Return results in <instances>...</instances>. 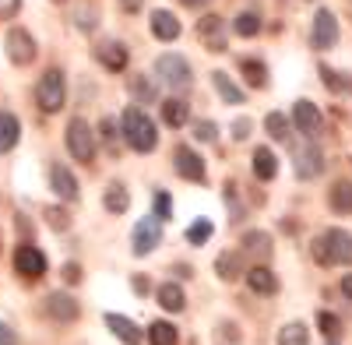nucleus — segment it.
<instances>
[{"label":"nucleus","mask_w":352,"mask_h":345,"mask_svg":"<svg viewBox=\"0 0 352 345\" xmlns=\"http://www.w3.org/2000/svg\"><path fill=\"white\" fill-rule=\"evenodd\" d=\"M314 261L320 268L328 265H352V233H345V229H328V233H320L314 243Z\"/></svg>","instance_id":"f257e3e1"},{"label":"nucleus","mask_w":352,"mask_h":345,"mask_svg":"<svg viewBox=\"0 0 352 345\" xmlns=\"http://www.w3.org/2000/svg\"><path fill=\"white\" fill-rule=\"evenodd\" d=\"M36 102L43 113H60L64 102H67V81H64V71L60 67H50L39 85H36Z\"/></svg>","instance_id":"f03ea898"},{"label":"nucleus","mask_w":352,"mask_h":345,"mask_svg":"<svg viewBox=\"0 0 352 345\" xmlns=\"http://www.w3.org/2000/svg\"><path fill=\"white\" fill-rule=\"evenodd\" d=\"M124 137L134 152H152L155 141H159V131L141 109H127L124 113Z\"/></svg>","instance_id":"7ed1b4c3"},{"label":"nucleus","mask_w":352,"mask_h":345,"mask_svg":"<svg viewBox=\"0 0 352 345\" xmlns=\"http://www.w3.org/2000/svg\"><path fill=\"white\" fill-rule=\"evenodd\" d=\"M155 74H159V81L166 85V89H173V92L190 89V81H194L187 56H180V53H162L159 60H155Z\"/></svg>","instance_id":"20e7f679"},{"label":"nucleus","mask_w":352,"mask_h":345,"mask_svg":"<svg viewBox=\"0 0 352 345\" xmlns=\"http://www.w3.org/2000/svg\"><path fill=\"white\" fill-rule=\"evenodd\" d=\"M64 141H67V152H71L78 162H92V159H96V134H92V127H88L81 117H74V120L67 124Z\"/></svg>","instance_id":"39448f33"},{"label":"nucleus","mask_w":352,"mask_h":345,"mask_svg":"<svg viewBox=\"0 0 352 345\" xmlns=\"http://www.w3.org/2000/svg\"><path fill=\"white\" fill-rule=\"evenodd\" d=\"M292 124H296V131L307 141H317L320 134H324V117H320V109L310 99H300L296 106H292Z\"/></svg>","instance_id":"423d86ee"},{"label":"nucleus","mask_w":352,"mask_h":345,"mask_svg":"<svg viewBox=\"0 0 352 345\" xmlns=\"http://www.w3.org/2000/svg\"><path fill=\"white\" fill-rule=\"evenodd\" d=\"M14 271H18L21 278H28V282L43 278V275H46V254H43L39 247H32V243H21V247L14 250Z\"/></svg>","instance_id":"0eeeda50"},{"label":"nucleus","mask_w":352,"mask_h":345,"mask_svg":"<svg viewBox=\"0 0 352 345\" xmlns=\"http://www.w3.org/2000/svg\"><path fill=\"white\" fill-rule=\"evenodd\" d=\"M292 169H296L300 180H314V177H320V172H324V152L317 148V141H307V145L296 148Z\"/></svg>","instance_id":"6e6552de"},{"label":"nucleus","mask_w":352,"mask_h":345,"mask_svg":"<svg viewBox=\"0 0 352 345\" xmlns=\"http://www.w3.org/2000/svg\"><path fill=\"white\" fill-rule=\"evenodd\" d=\"M310 43H314V49H331V46L338 43V18H335L328 8H320V11L314 14Z\"/></svg>","instance_id":"1a4fd4ad"},{"label":"nucleus","mask_w":352,"mask_h":345,"mask_svg":"<svg viewBox=\"0 0 352 345\" xmlns=\"http://www.w3.org/2000/svg\"><path fill=\"white\" fill-rule=\"evenodd\" d=\"M4 46H8L11 64H18V67H28V64L36 60V39L28 36L25 28H11L8 39H4Z\"/></svg>","instance_id":"9d476101"},{"label":"nucleus","mask_w":352,"mask_h":345,"mask_svg":"<svg viewBox=\"0 0 352 345\" xmlns=\"http://www.w3.org/2000/svg\"><path fill=\"white\" fill-rule=\"evenodd\" d=\"M159 243H162V225H159L155 219H144V222H138V225H134V236H131V250H134L138 257L152 254V250H155Z\"/></svg>","instance_id":"9b49d317"},{"label":"nucleus","mask_w":352,"mask_h":345,"mask_svg":"<svg viewBox=\"0 0 352 345\" xmlns=\"http://www.w3.org/2000/svg\"><path fill=\"white\" fill-rule=\"evenodd\" d=\"M173 169L180 172L184 180H194V183L204 180V159H201L194 148H187V145H176V152H173Z\"/></svg>","instance_id":"f8f14e48"},{"label":"nucleus","mask_w":352,"mask_h":345,"mask_svg":"<svg viewBox=\"0 0 352 345\" xmlns=\"http://www.w3.org/2000/svg\"><path fill=\"white\" fill-rule=\"evenodd\" d=\"M46 313H50L53 321H60V324H71V321H78L81 307H78V300L67 296V293H50V296H46Z\"/></svg>","instance_id":"ddd939ff"},{"label":"nucleus","mask_w":352,"mask_h":345,"mask_svg":"<svg viewBox=\"0 0 352 345\" xmlns=\"http://www.w3.org/2000/svg\"><path fill=\"white\" fill-rule=\"evenodd\" d=\"M197 32H201L204 46L215 49V53H222V49L229 46V43H226V21H222L219 14H204L201 25H197Z\"/></svg>","instance_id":"4468645a"},{"label":"nucleus","mask_w":352,"mask_h":345,"mask_svg":"<svg viewBox=\"0 0 352 345\" xmlns=\"http://www.w3.org/2000/svg\"><path fill=\"white\" fill-rule=\"evenodd\" d=\"M96 60L109 71H124L127 67V46L116 43V39H106V43L96 46Z\"/></svg>","instance_id":"2eb2a0df"},{"label":"nucleus","mask_w":352,"mask_h":345,"mask_svg":"<svg viewBox=\"0 0 352 345\" xmlns=\"http://www.w3.org/2000/svg\"><path fill=\"white\" fill-rule=\"evenodd\" d=\"M106 324H109V331L120 338L124 345H141L144 342V331L131 318H124V313H106Z\"/></svg>","instance_id":"dca6fc26"},{"label":"nucleus","mask_w":352,"mask_h":345,"mask_svg":"<svg viewBox=\"0 0 352 345\" xmlns=\"http://www.w3.org/2000/svg\"><path fill=\"white\" fill-rule=\"evenodd\" d=\"M50 187L56 190V197H64V201H74V197H78V180H74V172H71L67 166H60V162L50 169Z\"/></svg>","instance_id":"f3484780"},{"label":"nucleus","mask_w":352,"mask_h":345,"mask_svg":"<svg viewBox=\"0 0 352 345\" xmlns=\"http://www.w3.org/2000/svg\"><path fill=\"white\" fill-rule=\"evenodd\" d=\"M152 36L162 39V43L180 39V18L173 11H152Z\"/></svg>","instance_id":"a211bd4d"},{"label":"nucleus","mask_w":352,"mask_h":345,"mask_svg":"<svg viewBox=\"0 0 352 345\" xmlns=\"http://www.w3.org/2000/svg\"><path fill=\"white\" fill-rule=\"evenodd\" d=\"M247 285H250L254 293H261V296L278 293V278H275V271H272V268H264V265H254V268L247 271Z\"/></svg>","instance_id":"6ab92c4d"},{"label":"nucleus","mask_w":352,"mask_h":345,"mask_svg":"<svg viewBox=\"0 0 352 345\" xmlns=\"http://www.w3.org/2000/svg\"><path fill=\"white\" fill-rule=\"evenodd\" d=\"M212 85H215V92H219V99L226 106H240L243 102V89H240V85H232V78L226 71H215L212 74Z\"/></svg>","instance_id":"aec40b11"},{"label":"nucleus","mask_w":352,"mask_h":345,"mask_svg":"<svg viewBox=\"0 0 352 345\" xmlns=\"http://www.w3.org/2000/svg\"><path fill=\"white\" fill-rule=\"evenodd\" d=\"M102 205H106V212H113V215H124V212L131 208V194H127V187H124L120 180H113V183L106 187Z\"/></svg>","instance_id":"412c9836"},{"label":"nucleus","mask_w":352,"mask_h":345,"mask_svg":"<svg viewBox=\"0 0 352 345\" xmlns=\"http://www.w3.org/2000/svg\"><path fill=\"white\" fill-rule=\"evenodd\" d=\"M243 254H247V257H257V261L272 257V236L261 233V229H250V233L243 236Z\"/></svg>","instance_id":"4be33fe9"},{"label":"nucleus","mask_w":352,"mask_h":345,"mask_svg":"<svg viewBox=\"0 0 352 345\" xmlns=\"http://www.w3.org/2000/svg\"><path fill=\"white\" fill-rule=\"evenodd\" d=\"M18 137H21V124L14 113H0V155L11 152L18 145Z\"/></svg>","instance_id":"5701e85b"},{"label":"nucleus","mask_w":352,"mask_h":345,"mask_svg":"<svg viewBox=\"0 0 352 345\" xmlns=\"http://www.w3.org/2000/svg\"><path fill=\"white\" fill-rule=\"evenodd\" d=\"M215 271H219V278H222V282H236V278H240V271H243V254H232V250L219 254Z\"/></svg>","instance_id":"b1692460"},{"label":"nucleus","mask_w":352,"mask_h":345,"mask_svg":"<svg viewBox=\"0 0 352 345\" xmlns=\"http://www.w3.org/2000/svg\"><path fill=\"white\" fill-rule=\"evenodd\" d=\"M254 172H257V180H275L278 159H275L272 148H257V152H254Z\"/></svg>","instance_id":"393cba45"},{"label":"nucleus","mask_w":352,"mask_h":345,"mask_svg":"<svg viewBox=\"0 0 352 345\" xmlns=\"http://www.w3.org/2000/svg\"><path fill=\"white\" fill-rule=\"evenodd\" d=\"M155 300H159V307L169 310V313H180V310H184V289H180V285H173V282L159 285Z\"/></svg>","instance_id":"a878e982"},{"label":"nucleus","mask_w":352,"mask_h":345,"mask_svg":"<svg viewBox=\"0 0 352 345\" xmlns=\"http://www.w3.org/2000/svg\"><path fill=\"white\" fill-rule=\"evenodd\" d=\"M187 117H190V106H187L184 99H166V102H162V120H166L169 127H184Z\"/></svg>","instance_id":"bb28decb"},{"label":"nucleus","mask_w":352,"mask_h":345,"mask_svg":"<svg viewBox=\"0 0 352 345\" xmlns=\"http://www.w3.org/2000/svg\"><path fill=\"white\" fill-rule=\"evenodd\" d=\"M328 201H331V208H335L338 215H352V183H349V180H338V183L331 187Z\"/></svg>","instance_id":"cd10ccee"},{"label":"nucleus","mask_w":352,"mask_h":345,"mask_svg":"<svg viewBox=\"0 0 352 345\" xmlns=\"http://www.w3.org/2000/svg\"><path fill=\"white\" fill-rule=\"evenodd\" d=\"M278 345H310V328L303 321H289L278 331Z\"/></svg>","instance_id":"c85d7f7f"},{"label":"nucleus","mask_w":352,"mask_h":345,"mask_svg":"<svg viewBox=\"0 0 352 345\" xmlns=\"http://www.w3.org/2000/svg\"><path fill=\"white\" fill-rule=\"evenodd\" d=\"M148 345H180L176 324H169V321H155V324L148 328Z\"/></svg>","instance_id":"c756f323"},{"label":"nucleus","mask_w":352,"mask_h":345,"mask_svg":"<svg viewBox=\"0 0 352 345\" xmlns=\"http://www.w3.org/2000/svg\"><path fill=\"white\" fill-rule=\"evenodd\" d=\"M240 71H243V81L250 89H264V85H268V67L261 60H240Z\"/></svg>","instance_id":"7c9ffc66"},{"label":"nucleus","mask_w":352,"mask_h":345,"mask_svg":"<svg viewBox=\"0 0 352 345\" xmlns=\"http://www.w3.org/2000/svg\"><path fill=\"white\" fill-rule=\"evenodd\" d=\"M215 345H243V328L236 321H219L215 324Z\"/></svg>","instance_id":"2f4dec72"},{"label":"nucleus","mask_w":352,"mask_h":345,"mask_svg":"<svg viewBox=\"0 0 352 345\" xmlns=\"http://www.w3.org/2000/svg\"><path fill=\"white\" fill-rule=\"evenodd\" d=\"M264 131H268V137H275V141H285L289 131H292V120L285 117V113H268V117H264Z\"/></svg>","instance_id":"473e14b6"},{"label":"nucleus","mask_w":352,"mask_h":345,"mask_svg":"<svg viewBox=\"0 0 352 345\" xmlns=\"http://www.w3.org/2000/svg\"><path fill=\"white\" fill-rule=\"evenodd\" d=\"M232 32L243 36V39L257 36V32H261V18H257V11H240L236 21H232Z\"/></svg>","instance_id":"72a5a7b5"},{"label":"nucleus","mask_w":352,"mask_h":345,"mask_svg":"<svg viewBox=\"0 0 352 345\" xmlns=\"http://www.w3.org/2000/svg\"><path fill=\"white\" fill-rule=\"evenodd\" d=\"M317 324H320V331H324V338H328L331 345L342 338V321L335 318L331 310H320V313H317Z\"/></svg>","instance_id":"f704fd0d"},{"label":"nucleus","mask_w":352,"mask_h":345,"mask_svg":"<svg viewBox=\"0 0 352 345\" xmlns=\"http://www.w3.org/2000/svg\"><path fill=\"white\" fill-rule=\"evenodd\" d=\"M43 215H46V225H50V229H56V233H64V229L71 225V215H67V212H64L60 205H53V208H46Z\"/></svg>","instance_id":"c9c22d12"},{"label":"nucleus","mask_w":352,"mask_h":345,"mask_svg":"<svg viewBox=\"0 0 352 345\" xmlns=\"http://www.w3.org/2000/svg\"><path fill=\"white\" fill-rule=\"evenodd\" d=\"M152 212H155V222L173 219V201H169V194H166V190H159V194L152 197Z\"/></svg>","instance_id":"e433bc0d"},{"label":"nucleus","mask_w":352,"mask_h":345,"mask_svg":"<svg viewBox=\"0 0 352 345\" xmlns=\"http://www.w3.org/2000/svg\"><path fill=\"white\" fill-rule=\"evenodd\" d=\"M131 92H134L138 102H152V99H155V92H152V85L144 81V74H134V78H131Z\"/></svg>","instance_id":"4c0bfd02"},{"label":"nucleus","mask_w":352,"mask_h":345,"mask_svg":"<svg viewBox=\"0 0 352 345\" xmlns=\"http://www.w3.org/2000/svg\"><path fill=\"white\" fill-rule=\"evenodd\" d=\"M208 236H212V222H204V219H201V222H194V225L187 229V243H194V247H201Z\"/></svg>","instance_id":"58836bf2"},{"label":"nucleus","mask_w":352,"mask_h":345,"mask_svg":"<svg viewBox=\"0 0 352 345\" xmlns=\"http://www.w3.org/2000/svg\"><path fill=\"white\" fill-rule=\"evenodd\" d=\"M215 134H219V127H215L212 120H197V124H194V137H197V141H215Z\"/></svg>","instance_id":"ea45409f"},{"label":"nucleus","mask_w":352,"mask_h":345,"mask_svg":"<svg viewBox=\"0 0 352 345\" xmlns=\"http://www.w3.org/2000/svg\"><path fill=\"white\" fill-rule=\"evenodd\" d=\"M320 81H324V85H328V89H335V92H338V89H342V85H345V81L338 78V71H328V67H320Z\"/></svg>","instance_id":"a19ab883"},{"label":"nucleus","mask_w":352,"mask_h":345,"mask_svg":"<svg viewBox=\"0 0 352 345\" xmlns=\"http://www.w3.org/2000/svg\"><path fill=\"white\" fill-rule=\"evenodd\" d=\"M232 137H236V141H247V137H250V120H247V117L232 124Z\"/></svg>","instance_id":"79ce46f5"},{"label":"nucleus","mask_w":352,"mask_h":345,"mask_svg":"<svg viewBox=\"0 0 352 345\" xmlns=\"http://www.w3.org/2000/svg\"><path fill=\"white\" fill-rule=\"evenodd\" d=\"M18 8H21V0H0V18L18 14Z\"/></svg>","instance_id":"37998d69"},{"label":"nucleus","mask_w":352,"mask_h":345,"mask_svg":"<svg viewBox=\"0 0 352 345\" xmlns=\"http://www.w3.org/2000/svg\"><path fill=\"white\" fill-rule=\"evenodd\" d=\"M0 345H18V335H14L4 321H0Z\"/></svg>","instance_id":"c03bdc74"},{"label":"nucleus","mask_w":352,"mask_h":345,"mask_svg":"<svg viewBox=\"0 0 352 345\" xmlns=\"http://www.w3.org/2000/svg\"><path fill=\"white\" fill-rule=\"evenodd\" d=\"M64 282H81V268L78 265H64Z\"/></svg>","instance_id":"a18cd8bd"},{"label":"nucleus","mask_w":352,"mask_h":345,"mask_svg":"<svg viewBox=\"0 0 352 345\" xmlns=\"http://www.w3.org/2000/svg\"><path fill=\"white\" fill-rule=\"evenodd\" d=\"M141 8H144V0H120V11H127V14H134Z\"/></svg>","instance_id":"49530a36"},{"label":"nucleus","mask_w":352,"mask_h":345,"mask_svg":"<svg viewBox=\"0 0 352 345\" xmlns=\"http://www.w3.org/2000/svg\"><path fill=\"white\" fill-rule=\"evenodd\" d=\"M99 131H102V137H106V141H113V137H116V124H113V120H102V124H99Z\"/></svg>","instance_id":"de8ad7c7"},{"label":"nucleus","mask_w":352,"mask_h":345,"mask_svg":"<svg viewBox=\"0 0 352 345\" xmlns=\"http://www.w3.org/2000/svg\"><path fill=\"white\" fill-rule=\"evenodd\" d=\"M342 293H345V300H352V275L342 278Z\"/></svg>","instance_id":"09e8293b"},{"label":"nucleus","mask_w":352,"mask_h":345,"mask_svg":"<svg viewBox=\"0 0 352 345\" xmlns=\"http://www.w3.org/2000/svg\"><path fill=\"white\" fill-rule=\"evenodd\" d=\"M180 4H187V8H204L208 0H180Z\"/></svg>","instance_id":"8fccbe9b"},{"label":"nucleus","mask_w":352,"mask_h":345,"mask_svg":"<svg viewBox=\"0 0 352 345\" xmlns=\"http://www.w3.org/2000/svg\"><path fill=\"white\" fill-rule=\"evenodd\" d=\"M53 4H64V0H53Z\"/></svg>","instance_id":"3c124183"}]
</instances>
